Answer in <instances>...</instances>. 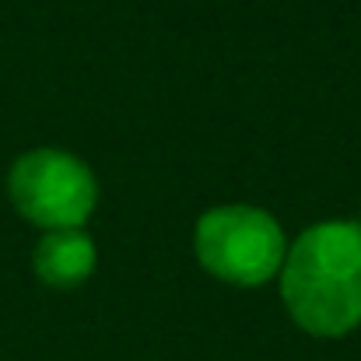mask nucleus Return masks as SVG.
Returning a JSON list of instances; mask_svg holds the SVG:
<instances>
[{
    "instance_id": "obj_1",
    "label": "nucleus",
    "mask_w": 361,
    "mask_h": 361,
    "mask_svg": "<svg viewBox=\"0 0 361 361\" xmlns=\"http://www.w3.org/2000/svg\"><path fill=\"white\" fill-rule=\"evenodd\" d=\"M281 298L309 337L337 341L361 326V225L319 221L288 249Z\"/></svg>"
},
{
    "instance_id": "obj_2",
    "label": "nucleus",
    "mask_w": 361,
    "mask_h": 361,
    "mask_svg": "<svg viewBox=\"0 0 361 361\" xmlns=\"http://www.w3.org/2000/svg\"><path fill=\"white\" fill-rule=\"evenodd\" d=\"M193 252L211 277L235 288H259L281 274L288 245L274 214L249 204H225L197 221Z\"/></svg>"
},
{
    "instance_id": "obj_3",
    "label": "nucleus",
    "mask_w": 361,
    "mask_h": 361,
    "mask_svg": "<svg viewBox=\"0 0 361 361\" xmlns=\"http://www.w3.org/2000/svg\"><path fill=\"white\" fill-rule=\"evenodd\" d=\"M7 197L14 211L35 228H81L99 200L92 169L60 147L25 151L7 172Z\"/></svg>"
},
{
    "instance_id": "obj_4",
    "label": "nucleus",
    "mask_w": 361,
    "mask_h": 361,
    "mask_svg": "<svg viewBox=\"0 0 361 361\" xmlns=\"http://www.w3.org/2000/svg\"><path fill=\"white\" fill-rule=\"evenodd\" d=\"M95 259H99L95 242L81 228H53L39 239L35 252H32L35 277L49 288H60V291L85 284L95 274Z\"/></svg>"
}]
</instances>
